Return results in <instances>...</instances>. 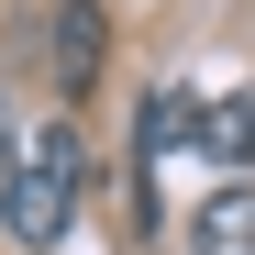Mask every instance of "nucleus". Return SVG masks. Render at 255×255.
I'll return each mask as SVG.
<instances>
[{"label":"nucleus","mask_w":255,"mask_h":255,"mask_svg":"<svg viewBox=\"0 0 255 255\" xmlns=\"http://www.w3.org/2000/svg\"><path fill=\"white\" fill-rule=\"evenodd\" d=\"M200 155H222V166H255V89H222V100H200Z\"/></svg>","instance_id":"nucleus-4"},{"label":"nucleus","mask_w":255,"mask_h":255,"mask_svg":"<svg viewBox=\"0 0 255 255\" xmlns=\"http://www.w3.org/2000/svg\"><path fill=\"white\" fill-rule=\"evenodd\" d=\"M56 89L67 100L100 89V0H56Z\"/></svg>","instance_id":"nucleus-3"},{"label":"nucleus","mask_w":255,"mask_h":255,"mask_svg":"<svg viewBox=\"0 0 255 255\" xmlns=\"http://www.w3.org/2000/svg\"><path fill=\"white\" fill-rule=\"evenodd\" d=\"M67 211H78V133L45 122V133L22 144V178H11V211H0V222H11L22 244H56Z\"/></svg>","instance_id":"nucleus-1"},{"label":"nucleus","mask_w":255,"mask_h":255,"mask_svg":"<svg viewBox=\"0 0 255 255\" xmlns=\"http://www.w3.org/2000/svg\"><path fill=\"white\" fill-rule=\"evenodd\" d=\"M189 255H255V178L211 189V200L189 211Z\"/></svg>","instance_id":"nucleus-2"},{"label":"nucleus","mask_w":255,"mask_h":255,"mask_svg":"<svg viewBox=\"0 0 255 255\" xmlns=\"http://www.w3.org/2000/svg\"><path fill=\"white\" fill-rule=\"evenodd\" d=\"M22 144H33V133H11V100H0V211H11V178H22Z\"/></svg>","instance_id":"nucleus-5"}]
</instances>
